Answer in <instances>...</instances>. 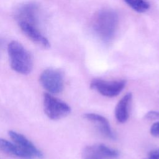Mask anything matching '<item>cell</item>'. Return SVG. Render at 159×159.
Here are the masks:
<instances>
[{"instance_id": "obj_11", "label": "cell", "mask_w": 159, "mask_h": 159, "mask_svg": "<svg viewBox=\"0 0 159 159\" xmlns=\"http://www.w3.org/2000/svg\"><path fill=\"white\" fill-rule=\"evenodd\" d=\"M132 98L131 93L125 94L118 102L115 109V116L120 123L125 122L129 117V109Z\"/></svg>"}, {"instance_id": "obj_6", "label": "cell", "mask_w": 159, "mask_h": 159, "mask_svg": "<svg viewBox=\"0 0 159 159\" xmlns=\"http://www.w3.org/2000/svg\"><path fill=\"white\" fill-rule=\"evenodd\" d=\"M39 6L35 2H24L17 8L15 17L18 22H25L37 26L39 20Z\"/></svg>"}, {"instance_id": "obj_10", "label": "cell", "mask_w": 159, "mask_h": 159, "mask_svg": "<svg viewBox=\"0 0 159 159\" xmlns=\"http://www.w3.org/2000/svg\"><path fill=\"white\" fill-rule=\"evenodd\" d=\"M84 117L93 122L103 135L111 139H115V135L106 117L95 113H86L84 114Z\"/></svg>"}, {"instance_id": "obj_17", "label": "cell", "mask_w": 159, "mask_h": 159, "mask_svg": "<svg viewBox=\"0 0 159 159\" xmlns=\"http://www.w3.org/2000/svg\"><path fill=\"white\" fill-rule=\"evenodd\" d=\"M3 47H4V41L1 39H0V55L3 49Z\"/></svg>"}, {"instance_id": "obj_12", "label": "cell", "mask_w": 159, "mask_h": 159, "mask_svg": "<svg viewBox=\"0 0 159 159\" xmlns=\"http://www.w3.org/2000/svg\"><path fill=\"white\" fill-rule=\"evenodd\" d=\"M0 150L4 153L21 159H32L19 146L4 139H0Z\"/></svg>"}, {"instance_id": "obj_8", "label": "cell", "mask_w": 159, "mask_h": 159, "mask_svg": "<svg viewBox=\"0 0 159 159\" xmlns=\"http://www.w3.org/2000/svg\"><path fill=\"white\" fill-rule=\"evenodd\" d=\"M8 134L12 141L25 152L32 159H40L43 158V155L42 152L24 135L13 130H9Z\"/></svg>"}, {"instance_id": "obj_14", "label": "cell", "mask_w": 159, "mask_h": 159, "mask_svg": "<svg viewBox=\"0 0 159 159\" xmlns=\"http://www.w3.org/2000/svg\"><path fill=\"white\" fill-rule=\"evenodd\" d=\"M145 117L148 120H155L159 119V111H152L146 114Z\"/></svg>"}, {"instance_id": "obj_3", "label": "cell", "mask_w": 159, "mask_h": 159, "mask_svg": "<svg viewBox=\"0 0 159 159\" xmlns=\"http://www.w3.org/2000/svg\"><path fill=\"white\" fill-rule=\"evenodd\" d=\"M43 107L45 114L52 120L60 119L71 112L68 104L48 93L43 94Z\"/></svg>"}, {"instance_id": "obj_2", "label": "cell", "mask_w": 159, "mask_h": 159, "mask_svg": "<svg viewBox=\"0 0 159 159\" xmlns=\"http://www.w3.org/2000/svg\"><path fill=\"white\" fill-rule=\"evenodd\" d=\"M7 52L12 69L17 73L27 75L33 68L32 58L27 49L17 41L11 42Z\"/></svg>"}, {"instance_id": "obj_16", "label": "cell", "mask_w": 159, "mask_h": 159, "mask_svg": "<svg viewBox=\"0 0 159 159\" xmlns=\"http://www.w3.org/2000/svg\"><path fill=\"white\" fill-rule=\"evenodd\" d=\"M150 133L155 137H159V122L153 124L150 127Z\"/></svg>"}, {"instance_id": "obj_13", "label": "cell", "mask_w": 159, "mask_h": 159, "mask_svg": "<svg viewBox=\"0 0 159 159\" xmlns=\"http://www.w3.org/2000/svg\"><path fill=\"white\" fill-rule=\"evenodd\" d=\"M131 8L139 12H143L147 11L149 4L145 0H124Z\"/></svg>"}, {"instance_id": "obj_4", "label": "cell", "mask_w": 159, "mask_h": 159, "mask_svg": "<svg viewBox=\"0 0 159 159\" xmlns=\"http://www.w3.org/2000/svg\"><path fill=\"white\" fill-rule=\"evenodd\" d=\"M40 83L50 94H58L64 88V78L61 71L54 68L45 70L40 76Z\"/></svg>"}, {"instance_id": "obj_1", "label": "cell", "mask_w": 159, "mask_h": 159, "mask_svg": "<svg viewBox=\"0 0 159 159\" xmlns=\"http://www.w3.org/2000/svg\"><path fill=\"white\" fill-rule=\"evenodd\" d=\"M118 24V17L111 9L98 11L93 17V28L97 35L103 41H110L114 37Z\"/></svg>"}, {"instance_id": "obj_9", "label": "cell", "mask_w": 159, "mask_h": 159, "mask_svg": "<svg viewBox=\"0 0 159 159\" xmlns=\"http://www.w3.org/2000/svg\"><path fill=\"white\" fill-rule=\"evenodd\" d=\"M18 24L23 33L34 43L45 48L50 47V43L48 40L40 32L37 26L22 22Z\"/></svg>"}, {"instance_id": "obj_7", "label": "cell", "mask_w": 159, "mask_h": 159, "mask_svg": "<svg viewBox=\"0 0 159 159\" xmlns=\"http://www.w3.org/2000/svg\"><path fill=\"white\" fill-rule=\"evenodd\" d=\"M119 155L117 150L102 143L87 146L82 153L83 159H114Z\"/></svg>"}, {"instance_id": "obj_5", "label": "cell", "mask_w": 159, "mask_h": 159, "mask_svg": "<svg viewBox=\"0 0 159 159\" xmlns=\"http://www.w3.org/2000/svg\"><path fill=\"white\" fill-rule=\"evenodd\" d=\"M125 84L126 81L123 80L106 81L95 79L91 81L90 86L104 96L114 97L120 93L125 88Z\"/></svg>"}, {"instance_id": "obj_15", "label": "cell", "mask_w": 159, "mask_h": 159, "mask_svg": "<svg viewBox=\"0 0 159 159\" xmlns=\"http://www.w3.org/2000/svg\"><path fill=\"white\" fill-rule=\"evenodd\" d=\"M145 159H159V148L151 150Z\"/></svg>"}]
</instances>
